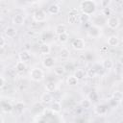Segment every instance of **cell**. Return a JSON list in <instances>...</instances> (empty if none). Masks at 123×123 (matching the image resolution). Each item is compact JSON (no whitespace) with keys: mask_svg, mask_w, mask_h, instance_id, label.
Wrapping results in <instances>:
<instances>
[{"mask_svg":"<svg viewBox=\"0 0 123 123\" xmlns=\"http://www.w3.org/2000/svg\"><path fill=\"white\" fill-rule=\"evenodd\" d=\"M1 110H2L4 112H11V111L13 110V107H12L10 103L5 102V103L2 104V106H1Z\"/></svg>","mask_w":123,"mask_h":123,"instance_id":"26","label":"cell"},{"mask_svg":"<svg viewBox=\"0 0 123 123\" xmlns=\"http://www.w3.org/2000/svg\"><path fill=\"white\" fill-rule=\"evenodd\" d=\"M107 42H108V45L109 46H111V47H116L119 44V38H118V37L112 35V36H110L108 37Z\"/></svg>","mask_w":123,"mask_h":123,"instance_id":"10","label":"cell"},{"mask_svg":"<svg viewBox=\"0 0 123 123\" xmlns=\"http://www.w3.org/2000/svg\"><path fill=\"white\" fill-rule=\"evenodd\" d=\"M91 101L89 100V99H87V98H86V99H83L82 101H81V107L82 108H84V109H89L90 107H91Z\"/></svg>","mask_w":123,"mask_h":123,"instance_id":"28","label":"cell"},{"mask_svg":"<svg viewBox=\"0 0 123 123\" xmlns=\"http://www.w3.org/2000/svg\"><path fill=\"white\" fill-rule=\"evenodd\" d=\"M78 80L72 75V76H69V77H67V79H66V84L68 85V86H76V85H78Z\"/></svg>","mask_w":123,"mask_h":123,"instance_id":"27","label":"cell"},{"mask_svg":"<svg viewBox=\"0 0 123 123\" xmlns=\"http://www.w3.org/2000/svg\"><path fill=\"white\" fill-rule=\"evenodd\" d=\"M4 34H5V36H6L7 37L12 38V37H14L16 36L17 30H16L14 27H12V26H9V27H7V28L5 29Z\"/></svg>","mask_w":123,"mask_h":123,"instance_id":"9","label":"cell"},{"mask_svg":"<svg viewBox=\"0 0 123 123\" xmlns=\"http://www.w3.org/2000/svg\"><path fill=\"white\" fill-rule=\"evenodd\" d=\"M107 25L111 29H116L120 25V20L117 16H114V15L110 16L107 20Z\"/></svg>","mask_w":123,"mask_h":123,"instance_id":"5","label":"cell"},{"mask_svg":"<svg viewBox=\"0 0 123 123\" xmlns=\"http://www.w3.org/2000/svg\"><path fill=\"white\" fill-rule=\"evenodd\" d=\"M87 35L90 37H93V38H96V37H99L101 36V28L98 27V26H95V25H92L88 31H87Z\"/></svg>","mask_w":123,"mask_h":123,"instance_id":"6","label":"cell"},{"mask_svg":"<svg viewBox=\"0 0 123 123\" xmlns=\"http://www.w3.org/2000/svg\"><path fill=\"white\" fill-rule=\"evenodd\" d=\"M51 111L54 113H60L62 111V104L59 101H54L51 103Z\"/></svg>","mask_w":123,"mask_h":123,"instance_id":"14","label":"cell"},{"mask_svg":"<svg viewBox=\"0 0 123 123\" xmlns=\"http://www.w3.org/2000/svg\"><path fill=\"white\" fill-rule=\"evenodd\" d=\"M60 11H61V8H60V6L58 4H52L48 8V12L50 14H53V15L58 14L60 12Z\"/></svg>","mask_w":123,"mask_h":123,"instance_id":"17","label":"cell"},{"mask_svg":"<svg viewBox=\"0 0 123 123\" xmlns=\"http://www.w3.org/2000/svg\"><path fill=\"white\" fill-rule=\"evenodd\" d=\"M79 15H78V10L75 9V8H72L70 9L69 11V13H68V16H67V22L71 25L73 24H76L77 21H79Z\"/></svg>","mask_w":123,"mask_h":123,"instance_id":"3","label":"cell"},{"mask_svg":"<svg viewBox=\"0 0 123 123\" xmlns=\"http://www.w3.org/2000/svg\"><path fill=\"white\" fill-rule=\"evenodd\" d=\"M111 3V1H101L100 2V5L103 7V8H106V7H108V5Z\"/></svg>","mask_w":123,"mask_h":123,"instance_id":"35","label":"cell"},{"mask_svg":"<svg viewBox=\"0 0 123 123\" xmlns=\"http://www.w3.org/2000/svg\"><path fill=\"white\" fill-rule=\"evenodd\" d=\"M29 76L34 82H41L44 79V72L39 67H34L30 70Z\"/></svg>","mask_w":123,"mask_h":123,"instance_id":"2","label":"cell"},{"mask_svg":"<svg viewBox=\"0 0 123 123\" xmlns=\"http://www.w3.org/2000/svg\"><path fill=\"white\" fill-rule=\"evenodd\" d=\"M12 22L15 25H22L24 23V16L21 13H16L12 17Z\"/></svg>","mask_w":123,"mask_h":123,"instance_id":"15","label":"cell"},{"mask_svg":"<svg viewBox=\"0 0 123 123\" xmlns=\"http://www.w3.org/2000/svg\"><path fill=\"white\" fill-rule=\"evenodd\" d=\"M5 86V79L0 76V88H2Z\"/></svg>","mask_w":123,"mask_h":123,"instance_id":"36","label":"cell"},{"mask_svg":"<svg viewBox=\"0 0 123 123\" xmlns=\"http://www.w3.org/2000/svg\"><path fill=\"white\" fill-rule=\"evenodd\" d=\"M102 66H103V68H104L105 70H110V69L112 68L113 62H112V61H111L110 58H107V59H105V60L103 61Z\"/></svg>","mask_w":123,"mask_h":123,"instance_id":"19","label":"cell"},{"mask_svg":"<svg viewBox=\"0 0 123 123\" xmlns=\"http://www.w3.org/2000/svg\"><path fill=\"white\" fill-rule=\"evenodd\" d=\"M5 44H6V40H5L4 37L0 36V47H4Z\"/></svg>","mask_w":123,"mask_h":123,"instance_id":"34","label":"cell"},{"mask_svg":"<svg viewBox=\"0 0 123 123\" xmlns=\"http://www.w3.org/2000/svg\"><path fill=\"white\" fill-rule=\"evenodd\" d=\"M24 103H22V102H17L14 106H13V109L15 110V111H17V112H22L23 111V110H24Z\"/></svg>","mask_w":123,"mask_h":123,"instance_id":"30","label":"cell"},{"mask_svg":"<svg viewBox=\"0 0 123 123\" xmlns=\"http://www.w3.org/2000/svg\"><path fill=\"white\" fill-rule=\"evenodd\" d=\"M5 53V48L4 47H0V56L3 55Z\"/></svg>","mask_w":123,"mask_h":123,"instance_id":"37","label":"cell"},{"mask_svg":"<svg viewBox=\"0 0 123 123\" xmlns=\"http://www.w3.org/2000/svg\"><path fill=\"white\" fill-rule=\"evenodd\" d=\"M26 68H27V65H26V63L23 62H20V61H19V62H17L15 63V70H16V72L19 73V74H23V73L25 72Z\"/></svg>","mask_w":123,"mask_h":123,"instance_id":"13","label":"cell"},{"mask_svg":"<svg viewBox=\"0 0 123 123\" xmlns=\"http://www.w3.org/2000/svg\"><path fill=\"white\" fill-rule=\"evenodd\" d=\"M65 71H66V69H65V67L63 65H58V66H56L54 68V73L57 76H62V75H64Z\"/></svg>","mask_w":123,"mask_h":123,"instance_id":"21","label":"cell"},{"mask_svg":"<svg viewBox=\"0 0 123 123\" xmlns=\"http://www.w3.org/2000/svg\"><path fill=\"white\" fill-rule=\"evenodd\" d=\"M86 75L87 77H89V78H94V77H96V75H97V71H96V69H94V68H90V69L87 70V72L86 73Z\"/></svg>","mask_w":123,"mask_h":123,"instance_id":"32","label":"cell"},{"mask_svg":"<svg viewBox=\"0 0 123 123\" xmlns=\"http://www.w3.org/2000/svg\"><path fill=\"white\" fill-rule=\"evenodd\" d=\"M0 123H4V119H3L2 115H0Z\"/></svg>","mask_w":123,"mask_h":123,"instance_id":"38","label":"cell"},{"mask_svg":"<svg viewBox=\"0 0 123 123\" xmlns=\"http://www.w3.org/2000/svg\"><path fill=\"white\" fill-rule=\"evenodd\" d=\"M1 12H2V11H1V8H0V13H1Z\"/></svg>","mask_w":123,"mask_h":123,"instance_id":"39","label":"cell"},{"mask_svg":"<svg viewBox=\"0 0 123 123\" xmlns=\"http://www.w3.org/2000/svg\"><path fill=\"white\" fill-rule=\"evenodd\" d=\"M55 64V59L53 57L47 56L42 60V65L45 68H52Z\"/></svg>","mask_w":123,"mask_h":123,"instance_id":"8","label":"cell"},{"mask_svg":"<svg viewBox=\"0 0 123 123\" xmlns=\"http://www.w3.org/2000/svg\"><path fill=\"white\" fill-rule=\"evenodd\" d=\"M68 37H69V36H68L67 33L62 34V35H59V36H58V40H59L61 43H65V42L68 40Z\"/></svg>","mask_w":123,"mask_h":123,"instance_id":"29","label":"cell"},{"mask_svg":"<svg viewBox=\"0 0 123 123\" xmlns=\"http://www.w3.org/2000/svg\"><path fill=\"white\" fill-rule=\"evenodd\" d=\"M79 21L80 22H82V23H86L87 21H89V19H90V16H88V15H86V14H84V13H82L81 15H79Z\"/></svg>","mask_w":123,"mask_h":123,"instance_id":"31","label":"cell"},{"mask_svg":"<svg viewBox=\"0 0 123 123\" xmlns=\"http://www.w3.org/2000/svg\"><path fill=\"white\" fill-rule=\"evenodd\" d=\"M40 101L42 104H45V105H48V104H51L53 102V97L51 95V93L49 92H45L41 95L40 97Z\"/></svg>","mask_w":123,"mask_h":123,"instance_id":"12","label":"cell"},{"mask_svg":"<svg viewBox=\"0 0 123 123\" xmlns=\"http://www.w3.org/2000/svg\"><path fill=\"white\" fill-rule=\"evenodd\" d=\"M66 31H67V28H66V25H64V24H58L55 27V34L57 36L62 35V34H65Z\"/></svg>","mask_w":123,"mask_h":123,"instance_id":"16","label":"cell"},{"mask_svg":"<svg viewBox=\"0 0 123 123\" xmlns=\"http://www.w3.org/2000/svg\"><path fill=\"white\" fill-rule=\"evenodd\" d=\"M57 89V84L55 83V82H53V81H50V82H48L46 85H45V90H46V92H54L55 90Z\"/></svg>","mask_w":123,"mask_h":123,"instance_id":"18","label":"cell"},{"mask_svg":"<svg viewBox=\"0 0 123 123\" xmlns=\"http://www.w3.org/2000/svg\"><path fill=\"white\" fill-rule=\"evenodd\" d=\"M72 47L77 50V51H81V50H84L85 49V46H86V42L83 38H75L73 41H72Z\"/></svg>","mask_w":123,"mask_h":123,"instance_id":"7","label":"cell"},{"mask_svg":"<svg viewBox=\"0 0 123 123\" xmlns=\"http://www.w3.org/2000/svg\"><path fill=\"white\" fill-rule=\"evenodd\" d=\"M50 51H51V48H50V46H49L48 44H46V43H43V44H41V45L39 46V53H40L41 55L47 56V55L50 53Z\"/></svg>","mask_w":123,"mask_h":123,"instance_id":"20","label":"cell"},{"mask_svg":"<svg viewBox=\"0 0 123 123\" xmlns=\"http://www.w3.org/2000/svg\"><path fill=\"white\" fill-rule=\"evenodd\" d=\"M78 81L80 80H83L86 75V72L83 70V69H77L75 72H74V75H73Z\"/></svg>","mask_w":123,"mask_h":123,"instance_id":"23","label":"cell"},{"mask_svg":"<svg viewBox=\"0 0 123 123\" xmlns=\"http://www.w3.org/2000/svg\"><path fill=\"white\" fill-rule=\"evenodd\" d=\"M111 12H112V10H111L109 6L106 7V8H103V9H102V13H103V15L110 16V15H111Z\"/></svg>","mask_w":123,"mask_h":123,"instance_id":"33","label":"cell"},{"mask_svg":"<svg viewBox=\"0 0 123 123\" xmlns=\"http://www.w3.org/2000/svg\"><path fill=\"white\" fill-rule=\"evenodd\" d=\"M123 98V94L121 91L119 90H115L113 93H112V100H114L115 102H121Z\"/></svg>","mask_w":123,"mask_h":123,"instance_id":"25","label":"cell"},{"mask_svg":"<svg viewBox=\"0 0 123 123\" xmlns=\"http://www.w3.org/2000/svg\"><path fill=\"white\" fill-rule=\"evenodd\" d=\"M108 111V109L106 106L104 105H98L96 108H95V112L99 115H103V114H106Z\"/></svg>","mask_w":123,"mask_h":123,"instance_id":"22","label":"cell"},{"mask_svg":"<svg viewBox=\"0 0 123 123\" xmlns=\"http://www.w3.org/2000/svg\"><path fill=\"white\" fill-rule=\"evenodd\" d=\"M69 56H70L69 49L66 48V47H62L61 49V51H60V57L62 59H67V58H69Z\"/></svg>","mask_w":123,"mask_h":123,"instance_id":"24","label":"cell"},{"mask_svg":"<svg viewBox=\"0 0 123 123\" xmlns=\"http://www.w3.org/2000/svg\"><path fill=\"white\" fill-rule=\"evenodd\" d=\"M80 10L82 13L90 16L96 12L97 4L95 1H92V0H85L80 3Z\"/></svg>","mask_w":123,"mask_h":123,"instance_id":"1","label":"cell"},{"mask_svg":"<svg viewBox=\"0 0 123 123\" xmlns=\"http://www.w3.org/2000/svg\"><path fill=\"white\" fill-rule=\"evenodd\" d=\"M18 57H19V61L20 62H23L25 63L31 60V54H30V52L28 50H24V51L20 52L19 55H18Z\"/></svg>","mask_w":123,"mask_h":123,"instance_id":"11","label":"cell"},{"mask_svg":"<svg viewBox=\"0 0 123 123\" xmlns=\"http://www.w3.org/2000/svg\"><path fill=\"white\" fill-rule=\"evenodd\" d=\"M33 19L36 22H44L46 20V13L42 10H37L33 14Z\"/></svg>","mask_w":123,"mask_h":123,"instance_id":"4","label":"cell"}]
</instances>
